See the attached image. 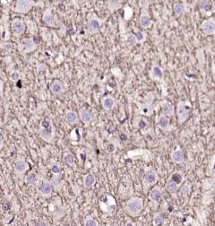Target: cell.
Masks as SVG:
<instances>
[{"mask_svg": "<svg viewBox=\"0 0 215 226\" xmlns=\"http://www.w3.org/2000/svg\"><path fill=\"white\" fill-rule=\"evenodd\" d=\"M56 135H57V129L51 120L47 119L40 122L39 136L43 141L50 144L54 141Z\"/></svg>", "mask_w": 215, "mask_h": 226, "instance_id": "obj_1", "label": "cell"}, {"mask_svg": "<svg viewBox=\"0 0 215 226\" xmlns=\"http://www.w3.org/2000/svg\"><path fill=\"white\" fill-rule=\"evenodd\" d=\"M144 199L139 196H133L128 199L124 206V209L127 214L132 217L138 216L144 210Z\"/></svg>", "mask_w": 215, "mask_h": 226, "instance_id": "obj_2", "label": "cell"}, {"mask_svg": "<svg viewBox=\"0 0 215 226\" xmlns=\"http://www.w3.org/2000/svg\"><path fill=\"white\" fill-rule=\"evenodd\" d=\"M191 112V104L187 100H180L177 104V109H176V113H177V122L179 125L183 124L189 117Z\"/></svg>", "mask_w": 215, "mask_h": 226, "instance_id": "obj_3", "label": "cell"}, {"mask_svg": "<svg viewBox=\"0 0 215 226\" xmlns=\"http://www.w3.org/2000/svg\"><path fill=\"white\" fill-rule=\"evenodd\" d=\"M34 6H36V3L33 0H17L14 11L19 14H27Z\"/></svg>", "mask_w": 215, "mask_h": 226, "instance_id": "obj_4", "label": "cell"}, {"mask_svg": "<svg viewBox=\"0 0 215 226\" xmlns=\"http://www.w3.org/2000/svg\"><path fill=\"white\" fill-rule=\"evenodd\" d=\"M159 176L157 174V171L153 170L152 168H146L144 171V184L146 186V188H149L151 186H154L158 181Z\"/></svg>", "mask_w": 215, "mask_h": 226, "instance_id": "obj_5", "label": "cell"}, {"mask_svg": "<svg viewBox=\"0 0 215 226\" xmlns=\"http://www.w3.org/2000/svg\"><path fill=\"white\" fill-rule=\"evenodd\" d=\"M202 32L207 36H212L215 33V20L213 17H210L202 21L200 26Z\"/></svg>", "mask_w": 215, "mask_h": 226, "instance_id": "obj_6", "label": "cell"}, {"mask_svg": "<svg viewBox=\"0 0 215 226\" xmlns=\"http://www.w3.org/2000/svg\"><path fill=\"white\" fill-rule=\"evenodd\" d=\"M37 190L38 193L42 196H49L53 191V186L49 181L47 180H40L37 181Z\"/></svg>", "mask_w": 215, "mask_h": 226, "instance_id": "obj_7", "label": "cell"}, {"mask_svg": "<svg viewBox=\"0 0 215 226\" xmlns=\"http://www.w3.org/2000/svg\"><path fill=\"white\" fill-rule=\"evenodd\" d=\"M11 28H12L13 33L15 36H20V35L24 34V32H25V29H26L24 22L20 18H15L12 21Z\"/></svg>", "mask_w": 215, "mask_h": 226, "instance_id": "obj_8", "label": "cell"}, {"mask_svg": "<svg viewBox=\"0 0 215 226\" xmlns=\"http://www.w3.org/2000/svg\"><path fill=\"white\" fill-rule=\"evenodd\" d=\"M50 92L54 94V95H61L63 94L65 92H66L67 90V87H66V84L60 81V80H55L51 84H50Z\"/></svg>", "mask_w": 215, "mask_h": 226, "instance_id": "obj_9", "label": "cell"}, {"mask_svg": "<svg viewBox=\"0 0 215 226\" xmlns=\"http://www.w3.org/2000/svg\"><path fill=\"white\" fill-rule=\"evenodd\" d=\"M36 49V43L32 38H28L21 42L20 50L22 53H29Z\"/></svg>", "mask_w": 215, "mask_h": 226, "instance_id": "obj_10", "label": "cell"}, {"mask_svg": "<svg viewBox=\"0 0 215 226\" xmlns=\"http://www.w3.org/2000/svg\"><path fill=\"white\" fill-rule=\"evenodd\" d=\"M78 117L82 123H84L85 125H89L92 120V113L85 107H82L79 109Z\"/></svg>", "mask_w": 215, "mask_h": 226, "instance_id": "obj_11", "label": "cell"}, {"mask_svg": "<svg viewBox=\"0 0 215 226\" xmlns=\"http://www.w3.org/2000/svg\"><path fill=\"white\" fill-rule=\"evenodd\" d=\"M128 155L130 158H138V157H142L143 159H144V157L145 158H148L149 161H151L152 158V153H150L148 150H144V149H136V150H132L130 152H128ZM146 161V159H145Z\"/></svg>", "mask_w": 215, "mask_h": 226, "instance_id": "obj_12", "label": "cell"}, {"mask_svg": "<svg viewBox=\"0 0 215 226\" xmlns=\"http://www.w3.org/2000/svg\"><path fill=\"white\" fill-rule=\"evenodd\" d=\"M101 105L104 110L106 111H110L114 109L115 105H116V100L114 97L107 95L105 97L102 98L101 100Z\"/></svg>", "mask_w": 215, "mask_h": 226, "instance_id": "obj_13", "label": "cell"}, {"mask_svg": "<svg viewBox=\"0 0 215 226\" xmlns=\"http://www.w3.org/2000/svg\"><path fill=\"white\" fill-rule=\"evenodd\" d=\"M101 27V22L96 16H91L88 22V30L91 33H97Z\"/></svg>", "mask_w": 215, "mask_h": 226, "instance_id": "obj_14", "label": "cell"}, {"mask_svg": "<svg viewBox=\"0 0 215 226\" xmlns=\"http://www.w3.org/2000/svg\"><path fill=\"white\" fill-rule=\"evenodd\" d=\"M170 158L174 163H182L185 161L184 151L179 146H177L174 151H172L171 154H170Z\"/></svg>", "mask_w": 215, "mask_h": 226, "instance_id": "obj_15", "label": "cell"}, {"mask_svg": "<svg viewBox=\"0 0 215 226\" xmlns=\"http://www.w3.org/2000/svg\"><path fill=\"white\" fill-rule=\"evenodd\" d=\"M42 21L43 23L50 27H54L56 25V20H55V16L52 14L50 9H47L42 16Z\"/></svg>", "mask_w": 215, "mask_h": 226, "instance_id": "obj_16", "label": "cell"}, {"mask_svg": "<svg viewBox=\"0 0 215 226\" xmlns=\"http://www.w3.org/2000/svg\"><path fill=\"white\" fill-rule=\"evenodd\" d=\"M162 196H163V192L160 187H154L150 191V194H149L150 199L154 203H159L161 200Z\"/></svg>", "mask_w": 215, "mask_h": 226, "instance_id": "obj_17", "label": "cell"}, {"mask_svg": "<svg viewBox=\"0 0 215 226\" xmlns=\"http://www.w3.org/2000/svg\"><path fill=\"white\" fill-rule=\"evenodd\" d=\"M65 119H66V120L68 124L74 125L79 120L78 113L75 112L74 110H66V114H65Z\"/></svg>", "mask_w": 215, "mask_h": 226, "instance_id": "obj_18", "label": "cell"}, {"mask_svg": "<svg viewBox=\"0 0 215 226\" xmlns=\"http://www.w3.org/2000/svg\"><path fill=\"white\" fill-rule=\"evenodd\" d=\"M15 171L18 174H24L29 169V164L24 160H17L14 164Z\"/></svg>", "mask_w": 215, "mask_h": 226, "instance_id": "obj_19", "label": "cell"}, {"mask_svg": "<svg viewBox=\"0 0 215 226\" xmlns=\"http://www.w3.org/2000/svg\"><path fill=\"white\" fill-rule=\"evenodd\" d=\"M151 77L152 78V80H161L163 78V70L157 65H153L152 66L151 69V74H150Z\"/></svg>", "mask_w": 215, "mask_h": 226, "instance_id": "obj_20", "label": "cell"}, {"mask_svg": "<svg viewBox=\"0 0 215 226\" xmlns=\"http://www.w3.org/2000/svg\"><path fill=\"white\" fill-rule=\"evenodd\" d=\"M156 123H157L158 127H159L161 129L166 130V129H168V128H169V118H168L167 116L161 114V115H160V116L157 118Z\"/></svg>", "mask_w": 215, "mask_h": 226, "instance_id": "obj_21", "label": "cell"}, {"mask_svg": "<svg viewBox=\"0 0 215 226\" xmlns=\"http://www.w3.org/2000/svg\"><path fill=\"white\" fill-rule=\"evenodd\" d=\"M137 105L139 106V109H138V114L143 115V116H151L152 112V105L150 104H141V103H137Z\"/></svg>", "mask_w": 215, "mask_h": 226, "instance_id": "obj_22", "label": "cell"}, {"mask_svg": "<svg viewBox=\"0 0 215 226\" xmlns=\"http://www.w3.org/2000/svg\"><path fill=\"white\" fill-rule=\"evenodd\" d=\"M139 23L142 28L148 29L152 25V20L147 15H142L139 19Z\"/></svg>", "mask_w": 215, "mask_h": 226, "instance_id": "obj_23", "label": "cell"}, {"mask_svg": "<svg viewBox=\"0 0 215 226\" xmlns=\"http://www.w3.org/2000/svg\"><path fill=\"white\" fill-rule=\"evenodd\" d=\"M162 114L167 116V117H170L173 115L174 113V107L172 104H170L169 102H163L162 103Z\"/></svg>", "mask_w": 215, "mask_h": 226, "instance_id": "obj_24", "label": "cell"}, {"mask_svg": "<svg viewBox=\"0 0 215 226\" xmlns=\"http://www.w3.org/2000/svg\"><path fill=\"white\" fill-rule=\"evenodd\" d=\"M96 182V177L93 174H87L83 178V186L86 188H91Z\"/></svg>", "mask_w": 215, "mask_h": 226, "instance_id": "obj_25", "label": "cell"}, {"mask_svg": "<svg viewBox=\"0 0 215 226\" xmlns=\"http://www.w3.org/2000/svg\"><path fill=\"white\" fill-rule=\"evenodd\" d=\"M186 11V7L182 3H177L174 5V13L177 16H182Z\"/></svg>", "mask_w": 215, "mask_h": 226, "instance_id": "obj_26", "label": "cell"}, {"mask_svg": "<svg viewBox=\"0 0 215 226\" xmlns=\"http://www.w3.org/2000/svg\"><path fill=\"white\" fill-rule=\"evenodd\" d=\"M165 188L170 193H176L178 189V184H177L176 182H174L172 180H169L166 183Z\"/></svg>", "mask_w": 215, "mask_h": 226, "instance_id": "obj_27", "label": "cell"}, {"mask_svg": "<svg viewBox=\"0 0 215 226\" xmlns=\"http://www.w3.org/2000/svg\"><path fill=\"white\" fill-rule=\"evenodd\" d=\"M206 191H207V193H205L202 196V203L204 205L210 204L213 199V188L206 190Z\"/></svg>", "mask_w": 215, "mask_h": 226, "instance_id": "obj_28", "label": "cell"}, {"mask_svg": "<svg viewBox=\"0 0 215 226\" xmlns=\"http://www.w3.org/2000/svg\"><path fill=\"white\" fill-rule=\"evenodd\" d=\"M63 161L64 162H66V164H69V165H72L74 163V161H75V157L74 155L72 154V153H66L63 156Z\"/></svg>", "mask_w": 215, "mask_h": 226, "instance_id": "obj_29", "label": "cell"}, {"mask_svg": "<svg viewBox=\"0 0 215 226\" xmlns=\"http://www.w3.org/2000/svg\"><path fill=\"white\" fill-rule=\"evenodd\" d=\"M37 181H38V179H37L36 174H34V173H30L25 178V182L29 186H34L37 183Z\"/></svg>", "mask_w": 215, "mask_h": 226, "instance_id": "obj_30", "label": "cell"}, {"mask_svg": "<svg viewBox=\"0 0 215 226\" xmlns=\"http://www.w3.org/2000/svg\"><path fill=\"white\" fill-rule=\"evenodd\" d=\"M83 224L85 226H98L99 222L96 219H94L93 217H91V215H88L84 218L83 220Z\"/></svg>", "mask_w": 215, "mask_h": 226, "instance_id": "obj_31", "label": "cell"}, {"mask_svg": "<svg viewBox=\"0 0 215 226\" xmlns=\"http://www.w3.org/2000/svg\"><path fill=\"white\" fill-rule=\"evenodd\" d=\"M214 187V179L211 178V179H206L203 182H202V189L203 190H209L213 188Z\"/></svg>", "mask_w": 215, "mask_h": 226, "instance_id": "obj_32", "label": "cell"}, {"mask_svg": "<svg viewBox=\"0 0 215 226\" xmlns=\"http://www.w3.org/2000/svg\"><path fill=\"white\" fill-rule=\"evenodd\" d=\"M164 223V217L163 215H161V213H157L154 215L153 219H152V224L154 226H158V225H161Z\"/></svg>", "mask_w": 215, "mask_h": 226, "instance_id": "obj_33", "label": "cell"}, {"mask_svg": "<svg viewBox=\"0 0 215 226\" xmlns=\"http://www.w3.org/2000/svg\"><path fill=\"white\" fill-rule=\"evenodd\" d=\"M183 179H184L183 175H182L181 173L177 172V171L174 172V173L170 176V180L176 182L177 184H180V183L183 181Z\"/></svg>", "mask_w": 215, "mask_h": 226, "instance_id": "obj_34", "label": "cell"}, {"mask_svg": "<svg viewBox=\"0 0 215 226\" xmlns=\"http://www.w3.org/2000/svg\"><path fill=\"white\" fill-rule=\"evenodd\" d=\"M135 38L136 43H141V42L144 41L145 39H146L145 33H144V32H137L135 34Z\"/></svg>", "mask_w": 215, "mask_h": 226, "instance_id": "obj_35", "label": "cell"}, {"mask_svg": "<svg viewBox=\"0 0 215 226\" xmlns=\"http://www.w3.org/2000/svg\"><path fill=\"white\" fill-rule=\"evenodd\" d=\"M189 190H190V189H189L188 185H187L186 183H185V184L181 187V188H180V194H181L182 196H187V195H188Z\"/></svg>", "mask_w": 215, "mask_h": 226, "instance_id": "obj_36", "label": "cell"}, {"mask_svg": "<svg viewBox=\"0 0 215 226\" xmlns=\"http://www.w3.org/2000/svg\"><path fill=\"white\" fill-rule=\"evenodd\" d=\"M138 124L136 125V126H135V127H137L138 129H144L145 127H146V121L144 120H143V119H138Z\"/></svg>", "mask_w": 215, "mask_h": 226, "instance_id": "obj_37", "label": "cell"}, {"mask_svg": "<svg viewBox=\"0 0 215 226\" xmlns=\"http://www.w3.org/2000/svg\"><path fill=\"white\" fill-rule=\"evenodd\" d=\"M213 163H214V155H212L211 161H210V164H209V167H210V170H211V175L213 177L214 175V169H213Z\"/></svg>", "mask_w": 215, "mask_h": 226, "instance_id": "obj_38", "label": "cell"}, {"mask_svg": "<svg viewBox=\"0 0 215 226\" xmlns=\"http://www.w3.org/2000/svg\"><path fill=\"white\" fill-rule=\"evenodd\" d=\"M19 77H20V75H19V74H18L17 72H14V73H12V75H11V80H12L13 82H16V81L19 79Z\"/></svg>", "mask_w": 215, "mask_h": 226, "instance_id": "obj_39", "label": "cell"}, {"mask_svg": "<svg viewBox=\"0 0 215 226\" xmlns=\"http://www.w3.org/2000/svg\"><path fill=\"white\" fill-rule=\"evenodd\" d=\"M51 171H52V173H53L54 175H56V174H58V173H59L60 169H59V167H58L57 165H53V166L51 167Z\"/></svg>", "mask_w": 215, "mask_h": 226, "instance_id": "obj_40", "label": "cell"}, {"mask_svg": "<svg viewBox=\"0 0 215 226\" xmlns=\"http://www.w3.org/2000/svg\"><path fill=\"white\" fill-rule=\"evenodd\" d=\"M114 151H115V145H114L110 144L109 145H108V147H107V152H109V153H113Z\"/></svg>", "mask_w": 215, "mask_h": 226, "instance_id": "obj_41", "label": "cell"}, {"mask_svg": "<svg viewBox=\"0 0 215 226\" xmlns=\"http://www.w3.org/2000/svg\"><path fill=\"white\" fill-rule=\"evenodd\" d=\"M128 43L130 44H135L136 43V41H135V35H130L128 37Z\"/></svg>", "mask_w": 215, "mask_h": 226, "instance_id": "obj_42", "label": "cell"}, {"mask_svg": "<svg viewBox=\"0 0 215 226\" xmlns=\"http://www.w3.org/2000/svg\"><path fill=\"white\" fill-rule=\"evenodd\" d=\"M119 137H120V139H121L122 141H127V140L128 139L127 135H126L125 133H121V134L119 135Z\"/></svg>", "mask_w": 215, "mask_h": 226, "instance_id": "obj_43", "label": "cell"}, {"mask_svg": "<svg viewBox=\"0 0 215 226\" xmlns=\"http://www.w3.org/2000/svg\"><path fill=\"white\" fill-rule=\"evenodd\" d=\"M2 145H3V137L1 135H0V147L2 146Z\"/></svg>", "mask_w": 215, "mask_h": 226, "instance_id": "obj_44", "label": "cell"}, {"mask_svg": "<svg viewBox=\"0 0 215 226\" xmlns=\"http://www.w3.org/2000/svg\"><path fill=\"white\" fill-rule=\"evenodd\" d=\"M2 87H3V83L1 80H0V92H1V90H2Z\"/></svg>", "mask_w": 215, "mask_h": 226, "instance_id": "obj_45", "label": "cell"}]
</instances>
